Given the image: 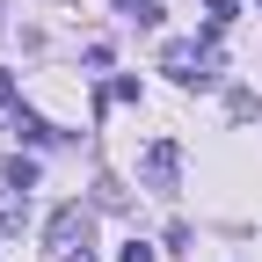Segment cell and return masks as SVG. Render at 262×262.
<instances>
[{
	"mask_svg": "<svg viewBox=\"0 0 262 262\" xmlns=\"http://www.w3.org/2000/svg\"><path fill=\"white\" fill-rule=\"evenodd\" d=\"M139 182H146L153 196H175V182H182V146H175V139H153V146L139 153Z\"/></svg>",
	"mask_w": 262,
	"mask_h": 262,
	"instance_id": "1",
	"label": "cell"
},
{
	"mask_svg": "<svg viewBox=\"0 0 262 262\" xmlns=\"http://www.w3.org/2000/svg\"><path fill=\"white\" fill-rule=\"evenodd\" d=\"M44 233H51V248H58V255H80V248L95 241V211H88V204H58Z\"/></svg>",
	"mask_w": 262,
	"mask_h": 262,
	"instance_id": "2",
	"label": "cell"
},
{
	"mask_svg": "<svg viewBox=\"0 0 262 262\" xmlns=\"http://www.w3.org/2000/svg\"><path fill=\"white\" fill-rule=\"evenodd\" d=\"M29 219V189H0V233H15Z\"/></svg>",
	"mask_w": 262,
	"mask_h": 262,
	"instance_id": "3",
	"label": "cell"
},
{
	"mask_svg": "<svg viewBox=\"0 0 262 262\" xmlns=\"http://www.w3.org/2000/svg\"><path fill=\"white\" fill-rule=\"evenodd\" d=\"M15 139H29V146H51L58 131H51L44 117H29V110H15Z\"/></svg>",
	"mask_w": 262,
	"mask_h": 262,
	"instance_id": "4",
	"label": "cell"
},
{
	"mask_svg": "<svg viewBox=\"0 0 262 262\" xmlns=\"http://www.w3.org/2000/svg\"><path fill=\"white\" fill-rule=\"evenodd\" d=\"M8 189H37V160L15 153V160H8Z\"/></svg>",
	"mask_w": 262,
	"mask_h": 262,
	"instance_id": "5",
	"label": "cell"
},
{
	"mask_svg": "<svg viewBox=\"0 0 262 262\" xmlns=\"http://www.w3.org/2000/svg\"><path fill=\"white\" fill-rule=\"evenodd\" d=\"M233 15H241V0H204V29H226Z\"/></svg>",
	"mask_w": 262,
	"mask_h": 262,
	"instance_id": "6",
	"label": "cell"
},
{
	"mask_svg": "<svg viewBox=\"0 0 262 262\" xmlns=\"http://www.w3.org/2000/svg\"><path fill=\"white\" fill-rule=\"evenodd\" d=\"M117 8H124L131 22H160V0H117Z\"/></svg>",
	"mask_w": 262,
	"mask_h": 262,
	"instance_id": "7",
	"label": "cell"
},
{
	"mask_svg": "<svg viewBox=\"0 0 262 262\" xmlns=\"http://www.w3.org/2000/svg\"><path fill=\"white\" fill-rule=\"evenodd\" d=\"M117 262H160V248H146V241H124V255Z\"/></svg>",
	"mask_w": 262,
	"mask_h": 262,
	"instance_id": "8",
	"label": "cell"
},
{
	"mask_svg": "<svg viewBox=\"0 0 262 262\" xmlns=\"http://www.w3.org/2000/svg\"><path fill=\"white\" fill-rule=\"evenodd\" d=\"M0 110H15V73H0Z\"/></svg>",
	"mask_w": 262,
	"mask_h": 262,
	"instance_id": "9",
	"label": "cell"
},
{
	"mask_svg": "<svg viewBox=\"0 0 262 262\" xmlns=\"http://www.w3.org/2000/svg\"><path fill=\"white\" fill-rule=\"evenodd\" d=\"M58 262H95V255H88V248H80V255H58Z\"/></svg>",
	"mask_w": 262,
	"mask_h": 262,
	"instance_id": "10",
	"label": "cell"
}]
</instances>
